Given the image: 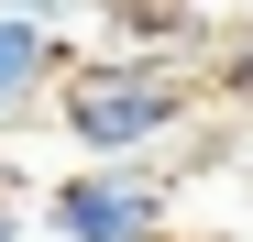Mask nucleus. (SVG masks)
<instances>
[{"label":"nucleus","instance_id":"obj_5","mask_svg":"<svg viewBox=\"0 0 253 242\" xmlns=\"http://www.w3.org/2000/svg\"><path fill=\"white\" fill-rule=\"evenodd\" d=\"M11 11H44V22H77V11H99V0H11Z\"/></svg>","mask_w":253,"mask_h":242},{"label":"nucleus","instance_id":"obj_4","mask_svg":"<svg viewBox=\"0 0 253 242\" xmlns=\"http://www.w3.org/2000/svg\"><path fill=\"white\" fill-rule=\"evenodd\" d=\"M209 88H220L231 110H253V11H242V33H231V44L209 55Z\"/></svg>","mask_w":253,"mask_h":242},{"label":"nucleus","instance_id":"obj_3","mask_svg":"<svg viewBox=\"0 0 253 242\" xmlns=\"http://www.w3.org/2000/svg\"><path fill=\"white\" fill-rule=\"evenodd\" d=\"M55 77H66V33L44 11H11V0H0V121H22Z\"/></svg>","mask_w":253,"mask_h":242},{"label":"nucleus","instance_id":"obj_2","mask_svg":"<svg viewBox=\"0 0 253 242\" xmlns=\"http://www.w3.org/2000/svg\"><path fill=\"white\" fill-rule=\"evenodd\" d=\"M44 220H55V242H165V165L99 154L44 198Z\"/></svg>","mask_w":253,"mask_h":242},{"label":"nucleus","instance_id":"obj_6","mask_svg":"<svg viewBox=\"0 0 253 242\" xmlns=\"http://www.w3.org/2000/svg\"><path fill=\"white\" fill-rule=\"evenodd\" d=\"M242 143H253V132H242Z\"/></svg>","mask_w":253,"mask_h":242},{"label":"nucleus","instance_id":"obj_1","mask_svg":"<svg viewBox=\"0 0 253 242\" xmlns=\"http://www.w3.org/2000/svg\"><path fill=\"white\" fill-rule=\"evenodd\" d=\"M55 110H66V132L77 154H154L165 132H187V110L198 88L176 77V55H88V66H66L55 77Z\"/></svg>","mask_w":253,"mask_h":242}]
</instances>
